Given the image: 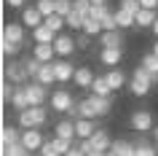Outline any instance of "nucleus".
<instances>
[{"mask_svg": "<svg viewBox=\"0 0 158 156\" xmlns=\"http://www.w3.org/2000/svg\"><path fill=\"white\" fill-rule=\"evenodd\" d=\"M54 132H56V137H64V140L78 137V135H75V121H73V118H64V121H59L56 127H54Z\"/></svg>", "mask_w": 158, "mask_h": 156, "instance_id": "obj_21", "label": "nucleus"}, {"mask_svg": "<svg viewBox=\"0 0 158 156\" xmlns=\"http://www.w3.org/2000/svg\"><path fill=\"white\" fill-rule=\"evenodd\" d=\"M153 137H156V143H158V129H156V132H153Z\"/></svg>", "mask_w": 158, "mask_h": 156, "instance_id": "obj_54", "label": "nucleus"}, {"mask_svg": "<svg viewBox=\"0 0 158 156\" xmlns=\"http://www.w3.org/2000/svg\"><path fill=\"white\" fill-rule=\"evenodd\" d=\"M32 41L35 43H54V41H56V33H54L51 27L40 25V27H35V30H32Z\"/></svg>", "mask_w": 158, "mask_h": 156, "instance_id": "obj_20", "label": "nucleus"}, {"mask_svg": "<svg viewBox=\"0 0 158 156\" xmlns=\"http://www.w3.org/2000/svg\"><path fill=\"white\" fill-rule=\"evenodd\" d=\"M35 81H40L43 86H51V83H59L56 81V73H54V62H48V65L40 67V73H38V78Z\"/></svg>", "mask_w": 158, "mask_h": 156, "instance_id": "obj_22", "label": "nucleus"}, {"mask_svg": "<svg viewBox=\"0 0 158 156\" xmlns=\"http://www.w3.org/2000/svg\"><path fill=\"white\" fill-rule=\"evenodd\" d=\"M75 105H78V102L73 100V94L67 89H56L51 94V110H56V113H70Z\"/></svg>", "mask_w": 158, "mask_h": 156, "instance_id": "obj_3", "label": "nucleus"}, {"mask_svg": "<svg viewBox=\"0 0 158 156\" xmlns=\"http://www.w3.org/2000/svg\"><path fill=\"white\" fill-rule=\"evenodd\" d=\"M94 121L97 118H75V135H78V140H86V137H91L94 132H97Z\"/></svg>", "mask_w": 158, "mask_h": 156, "instance_id": "obj_19", "label": "nucleus"}, {"mask_svg": "<svg viewBox=\"0 0 158 156\" xmlns=\"http://www.w3.org/2000/svg\"><path fill=\"white\" fill-rule=\"evenodd\" d=\"M137 156H158V151L150 143H137Z\"/></svg>", "mask_w": 158, "mask_h": 156, "instance_id": "obj_39", "label": "nucleus"}, {"mask_svg": "<svg viewBox=\"0 0 158 156\" xmlns=\"http://www.w3.org/2000/svg\"><path fill=\"white\" fill-rule=\"evenodd\" d=\"M6 78H8L11 83H16V86H22V83L30 78V73H27V62H16V59H11L8 65H6Z\"/></svg>", "mask_w": 158, "mask_h": 156, "instance_id": "obj_5", "label": "nucleus"}, {"mask_svg": "<svg viewBox=\"0 0 158 156\" xmlns=\"http://www.w3.org/2000/svg\"><path fill=\"white\" fill-rule=\"evenodd\" d=\"M139 65H142V67H148L150 73H153V75H156V78H158V57H156V54H153V51L142 57V62H139Z\"/></svg>", "mask_w": 158, "mask_h": 156, "instance_id": "obj_33", "label": "nucleus"}, {"mask_svg": "<svg viewBox=\"0 0 158 156\" xmlns=\"http://www.w3.org/2000/svg\"><path fill=\"white\" fill-rule=\"evenodd\" d=\"M6 3H8V8H24L27 0H6Z\"/></svg>", "mask_w": 158, "mask_h": 156, "instance_id": "obj_47", "label": "nucleus"}, {"mask_svg": "<svg viewBox=\"0 0 158 156\" xmlns=\"http://www.w3.org/2000/svg\"><path fill=\"white\" fill-rule=\"evenodd\" d=\"M129 124H131L134 132H150L153 129V113L150 110H134Z\"/></svg>", "mask_w": 158, "mask_h": 156, "instance_id": "obj_6", "label": "nucleus"}, {"mask_svg": "<svg viewBox=\"0 0 158 156\" xmlns=\"http://www.w3.org/2000/svg\"><path fill=\"white\" fill-rule=\"evenodd\" d=\"M56 14H59V16L73 14V0H56Z\"/></svg>", "mask_w": 158, "mask_h": 156, "instance_id": "obj_40", "label": "nucleus"}, {"mask_svg": "<svg viewBox=\"0 0 158 156\" xmlns=\"http://www.w3.org/2000/svg\"><path fill=\"white\" fill-rule=\"evenodd\" d=\"M0 140H3V145H14V143H19V140H22V132H19L16 127H3Z\"/></svg>", "mask_w": 158, "mask_h": 156, "instance_id": "obj_27", "label": "nucleus"}, {"mask_svg": "<svg viewBox=\"0 0 158 156\" xmlns=\"http://www.w3.org/2000/svg\"><path fill=\"white\" fill-rule=\"evenodd\" d=\"M99 43L102 49H123V35H121V30H105L99 35Z\"/></svg>", "mask_w": 158, "mask_h": 156, "instance_id": "obj_11", "label": "nucleus"}, {"mask_svg": "<svg viewBox=\"0 0 158 156\" xmlns=\"http://www.w3.org/2000/svg\"><path fill=\"white\" fill-rule=\"evenodd\" d=\"M91 8H94V3L91 0H73V11L75 14H81V16H91Z\"/></svg>", "mask_w": 158, "mask_h": 156, "instance_id": "obj_29", "label": "nucleus"}, {"mask_svg": "<svg viewBox=\"0 0 158 156\" xmlns=\"http://www.w3.org/2000/svg\"><path fill=\"white\" fill-rule=\"evenodd\" d=\"M94 78H97V75H94V70L83 65V67H75V78H73V83L78 86V89H91V86H94Z\"/></svg>", "mask_w": 158, "mask_h": 156, "instance_id": "obj_9", "label": "nucleus"}, {"mask_svg": "<svg viewBox=\"0 0 158 156\" xmlns=\"http://www.w3.org/2000/svg\"><path fill=\"white\" fill-rule=\"evenodd\" d=\"M54 73H56V81L59 83H67L75 78V67L67 62V59H54Z\"/></svg>", "mask_w": 158, "mask_h": 156, "instance_id": "obj_10", "label": "nucleus"}, {"mask_svg": "<svg viewBox=\"0 0 158 156\" xmlns=\"http://www.w3.org/2000/svg\"><path fill=\"white\" fill-rule=\"evenodd\" d=\"M142 8H150V11H158V0H139Z\"/></svg>", "mask_w": 158, "mask_h": 156, "instance_id": "obj_46", "label": "nucleus"}, {"mask_svg": "<svg viewBox=\"0 0 158 156\" xmlns=\"http://www.w3.org/2000/svg\"><path fill=\"white\" fill-rule=\"evenodd\" d=\"M32 57L40 59L43 65H48V62H54V57H56V49H54V43H35Z\"/></svg>", "mask_w": 158, "mask_h": 156, "instance_id": "obj_12", "label": "nucleus"}, {"mask_svg": "<svg viewBox=\"0 0 158 156\" xmlns=\"http://www.w3.org/2000/svg\"><path fill=\"white\" fill-rule=\"evenodd\" d=\"M115 22H118V27H121V30L137 27V16H134V14H129V11H123V8L115 11Z\"/></svg>", "mask_w": 158, "mask_h": 156, "instance_id": "obj_24", "label": "nucleus"}, {"mask_svg": "<svg viewBox=\"0 0 158 156\" xmlns=\"http://www.w3.org/2000/svg\"><path fill=\"white\" fill-rule=\"evenodd\" d=\"M83 33L94 38V35H102V33H105V27H102V22H99V19L86 16V19H83Z\"/></svg>", "mask_w": 158, "mask_h": 156, "instance_id": "obj_26", "label": "nucleus"}, {"mask_svg": "<svg viewBox=\"0 0 158 156\" xmlns=\"http://www.w3.org/2000/svg\"><path fill=\"white\" fill-rule=\"evenodd\" d=\"M86 156H107L105 151H91V154H86Z\"/></svg>", "mask_w": 158, "mask_h": 156, "instance_id": "obj_49", "label": "nucleus"}, {"mask_svg": "<svg viewBox=\"0 0 158 156\" xmlns=\"http://www.w3.org/2000/svg\"><path fill=\"white\" fill-rule=\"evenodd\" d=\"M64 22H67V27H70V30H73V33H83V16H81V14H67L64 16Z\"/></svg>", "mask_w": 158, "mask_h": 156, "instance_id": "obj_30", "label": "nucleus"}, {"mask_svg": "<svg viewBox=\"0 0 158 156\" xmlns=\"http://www.w3.org/2000/svg\"><path fill=\"white\" fill-rule=\"evenodd\" d=\"M35 6L43 16H54L56 14V0H35Z\"/></svg>", "mask_w": 158, "mask_h": 156, "instance_id": "obj_31", "label": "nucleus"}, {"mask_svg": "<svg viewBox=\"0 0 158 156\" xmlns=\"http://www.w3.org/2000/svg\"><path fill=\"white\" fill-rule=\"evenodd\" d=\"M89 102H91V108H94V113H97V118L107 116V113H110V108H113V100H110V97H99V94H91V97H89Z\"/></svg>", "mask_w": 158, "mask_h": 156, "instance_id": "obj_18", "label": "nucleus"}, {"mask_svg": "<svg viewBox=\"0 0 158 156\" xmlns=\"http://www.w3.org/2000/svg\"><path fill=\"white\" fill-rule=\"evenodd\" d=\"M107 156H118V154H115V151H107Z\"/></svg>", "mask_w": 158, "mask_h": 156, "instance_id": "obj_53", "label": "nucleus"}, {"mask_svg": "<svg viewBox=\"0 0 158 156\" xmlns=\"http://www.w3.org/2000/svg\"><path fill=\"white\" fill-rule=\"evenodd\" d=\"M27 97H30V105H43L48 94H46V86L40 81H32L27 83Z\"/></svg>", "mask_w": 158, "mask_h": 156, "instance_id": "obj_13", "label": "nucleus"}, {"mask_svg": "<svg viewBox=\"0 0 158 156\" xmlns=\"http://www.w3.org/2000/svg\"><path fill=\"white\" fill-rule=\"evenodd\" d=\"M64 156H86V154H83V151H81V148H70V151H67Z\"/></svg>", "mask_w": 158, "mask_h": 156, "instance_id": "obj_48", "label": "nucleus"}, {"mask_svg": "<svg viewBox=\"0 0 158 156\" xmlns=\"http://www.w3.org/2000/svg\"><path fill=\"white\" fill-rule=\"evenodd\" d=\"M0 51H3V57H14L19 51V43L8 41V38H3V43H0Z\"/></svg>", "mask_w": 158, "mask_h": 156, "instance_id": "obj_37", "label": "nucleus"}, {"mask_svg": "<svg viewBox=\"0 0 158 156\" xmlns=\"http://www.w3.org/2000/svg\"><path fill=\"white\" fill-rule=\"evenodd\" d=\"M123 59V49H102L99 51V62L107 67H118Z\"/></svg>", "mask_w": 158, "mask_h": 156, "instance_id": "obj_17", "label": "nucleus"}, {"mask_svg": "<svg viewBox=\"0 0 158 156\" xmlns=\"http://www.w3.org/2000/svg\"><path fill=\"white\" fill-rule=\"evenodd\" d=\"M40 156H59V154H56V148H54V143H51V140H46V143H43V148H40Z\"/></svg>", "mask_w": 158, "mask_h": 156, "instance_id": "obj_43", "label": "nucleus"}, {"mask_svg": "<svg viewBox=\"0 0 158 156\" xmlns=\"http://www.w3.org/2000/svg\"><path fill=\"white\" fill-rule=\"evenodd\" d=\"M107 14H110V8H107V6H94V8H91V16H94V19H99V22H102L105 16H107Z\"/></svg>", "mask_w": 158, "mask_h": 156, "instance_id": "obj_42", "label": "nucleus"}, {"mask_svg": "<svg viewBox=\"0 0 158 156\" xmlns=\"http://www.w3.org/2000/svg\"><path fill=\"white\" fill-rule=\"evenodd\" d=\"M91 94H99V97H110V94H113V89H110V83H107L105 75H97V78H94Z\"/></svg>", "mask_w": 158, "mask_h": 156, "instance_id": "obj_25", "label": "nucleus"}, {"mask_svg": "<svg viewBox=\"0 0 158 156\" xmlns=\"http://www.w3.org/2000/svg\"><path fill=\"white\" fill-rule=\"evenodd\" d=\"M78 148H81L83 154H91V151H94V145H91V140H89V137H86V140H81V145H78Z\"/></svg>", "mask_w": 158, "mask_h": 156, "instance_id": "obj_45", "label": "nucleus"}, {"mask_svg": "<svg viewBox=\"0 0 158 156\" xmlns=\"http://www.w3.org/2000/svg\"><path fill=\"white\" fill-rule=\"evenodd\" d=\"M105 78H107V83H110V89H113V91H115V89H121V86L126 83V75L121 73L118 67H110L107 73H105Z\"/></svg>", "mask_w": 158, "mask_h": 156, "instance_id": "obj_23", "label": "nucleus"}, {"mask_svg": "<svg viewBox=\"0 0 158 156\" xmlns=\"http://www.w3.org/2000/svg\"><path fill=\"white\" fill-rule=\"evenodd\" d=\"M3 38H8V41H14V43H24V25L22 22H8V25L3 27Z\"/></svg>", "mask_w": 158, "mask_h": 156, "instance_id": "obj_14", "label": "nucleus"}, {"mask_svg": "<svg viewBox=\"0 0 158 156\" xmlns=\"http://www.w3.org/2000/svg\"><path fill=\"white\" fill-rule=\"evenodd\" d=\"M153 54L158 57V38H156V43H153Z\"/></svg>", "mask_w": 158, "mask_h": 156, "instance_id": "obj_51", "label": "nucleus"}, {"mask_svg": "<svg viewBox=\"0 0 158 156\" xmlns=\"http://www.w3.org/2000/svg\"><path fill=\"white\" fill-rule=\"evenodd\" d=\"M94 6H107V0H91Z\"/></svg>", "mask_w": 158, "mask_h": 156, "instance_id": "obj_50", "label": "nucleus"}, {"mask_svg": "<svg viewBox=\"0 0 158 156\" xmlns=\"http://www.w3.org/2000/svg\"><path fill=\"white\" fill-rule=\"evenodd\" d=\"M54 49H56V57L67 59V57H73L75 49H78V41H75L73 35H67V33H59L56 35V41H54Z\"/></svg>", "mask_w": 158, "mask_h": 156, "instance_id": "obj_4", "label": "nucleus"}, {"mask_svg": "<svg viewBox=\"0 0 158 156\" xmlns=\"http://www.w3.org/2000/svg\"><path fill=\"white\" fill-rule=\"evenodd\" d=\"M89 140H91L94 151H105V154H107L110 148H113V140H110V132H107V129H97Z\"/></svg>", "mask_w": 158, "mask_h": 156, "instance_id": "obj_15", "label": "nucleus"}, {"mask_svg": "<svg viewBox=\"0 0 158 156\" xmlns=\"http://www.w3.org/2000/svg\"><path fill=\"white\" fill-rule=\"evenodd\" d=\"M46 27H51L54 33H62V27H67V22H64V16H59V14H54V16H46V22H43Z\"/></svg>", "mask_w": 158, "mask_h": 156, "instance_id": "obj_32", "label": "nucleus"}, {"mask_svg": "<svg viewBox=\"0 0 158 156\" xmlns=\"http://www.w3.org/2000/svg\"><path fill=\"white\" fill-rule=\"evenodd\" d=\"M51 143H54V148H56V154H59V156H64L67 151H70V148H73V140L56 137V135H54V137H51Z\"/></svg>", "mask_w": 158, "mask_h": 156, "instance_id": "obj_35", "label": "nucleus"}, {"mask_svg": "<svg viewBox=\"0 0 158 156\" xmlns=\"http://www.w3.org/2000/svg\"><path fill=\"white\" fill-rule=\"evenodd\" d=\"M89 41H91V35H86V33L78 35V46H81V49H89Z\"/></svg>", "mask_w": 158, "mask_h": 156, "instance_id": "obj_44", "label": "nucleus"}, {"mask_svg": "<svg viewBox=\"0 0 158 156\" xmlns=\"http://www.w3.org/2000/svg\"><path fill=\"white\" fill-rule=\"evenodd\" d=\"M24 62H27V73H30V78H38V73H40V67H43V62H40V59H35V57L24 59Z\"/></svg>", "mask_w": 158, "mask_h": 156, "instance_id": "obj_38", "label": "nucleus"}, {"mask_svg": "<svg viewBox=\"0 0 158 156\" xmlns=\"http://www.w3.org/2000/svg\"><path fill=\"white\" fill-rule=\"evenodd\" d=\"M150 30H153V33H156V38H158V19H156V25L150 27Z\"/></svg>", "mask_w": 158, "mask_h": 156, "instance_id": "obj_52", "label": "nucleus"}, {"mask_svg": "<svg viewBox=\"0 0 158 156\" xmlns=\"http://www.w3.org/2000/svg\"><path fill=\"white\" fill-rule=\"evenodd\" d=\"M11 105H14V110H19V113L30 108V97H27V83H22V86H16V89H14Z\"/></svg>", "mask_w": 158, "mask_h": 156, "instance_id": "obj_16", "label": "nucleus"}, {"mask_svg": "<svg viewBox=\"0 0 158 156\" xmlns=\"http://www.w3.org/2000/svg\"><path fill=\"white\" fill-rule=\"evenodd\" d=\"M118 8H123V11H129V14L137 16V14L142 11V3H139V0H121V6H118Z\"/></svg>", "mask_w": 158, "mask_h": 156, "instance_id": "obj_36", "label": "nucleus"}, {"mask_svg": "<svg viewBox=\"0 0 158 156\" xmlns=\"http://www.w3.org/2000/svg\"><path fill=\"white\" fill-rule=\"evenodd\" d=\"M43 22H46V16L38 11V6H24V8H22V25L24 27L35 30V27H40Z\"/></svg>", "mask_w": 158, "mask_h": 156, "instance_id": "obj_8", "label": "nucleus"}, {"mask_svg": "<svg viewBox=\"0 0 158 156\" xmlns=\"http://www.w3.org/2000/svg\"><path fill=\"white\" fill-rule=\"evenodd\" d=\"M156 19H158V14H156V11L142 8L139 14H137V27H153V25H156Z\"/></svg>", "mask_w": 158, "mask_h": 156, "instance_id": "obj_28", "label": "nucleus"}, {"mask_svg": "<svg viewBox=\"0 0 158 156\" xmlns=\"http://www.w3.org/2000/svg\"><path fill=\"white\" fill-rule=\"evenodd\" d=\"M158 78L153 73H150L148 67H134V73H131V94L134 97H145L150 89H153V83H156Z\"/></svg>", "mask_w": 158, "mask_h": 156, "instance_id": "obj_2", "label": "nucleus"}, {"mask_svg": "<svg viewBox=\"0 0 158 156\" xmlns=\"http://www.w3.org/2000/svg\"><path fill=\"white\" fill-rule=\"evenodd\" d=\"M48 118V108L46 105H30L27 110L19 113V127L22 129H40Z\"/></svg>", "mask_w": 158, "mask_h": 156, "instance_id": "obj_1", "label": "nucleus"}, {"mask_svg": "<svg viewBox=\"0 0 158 156\" xmlns=\"http://www.w3.org/2000/svg\"><path fill=\"white\" fill-rule=\"evenodd\" d=\"M43 143H46V140H43V132L40 129H24V132H22V145H24L30 154L40 151Z\"/></svg>", "mask_w": 158, "mask_h": 156, "instance_id": "obj_7", "label": "nucleus"}, {"mask_svg": "<svg viewBox=\"0 0 158 156\" xmlns=\"http://www.w3.org/2000/svg\"><path fill=\"white\" fill-rule=\"evenodd\" d=\"M78 118H97V113H94L91 102H89V97L83 100V102H78Z\"/></svg>", "mask_w": 158, "mask_h": 156, "instance_id": "obj_34", "label": "nucleus"}, {"mask_svg": "<svg viewBox=\"0 0 158 156\" xmlns=\"http://www.w3.org/2000/svg\"><path fill=\"white\" fill-rule=\"evenodd\" d=\"M102 27H105V30H121V27H118V22H115V14H113V11L102 19Z\"/></svg>", "mask_w": 158, "mask_h": 156, "instance_id": "obj_41", "label": "nucleus"}]
</instances>
